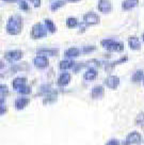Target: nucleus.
Listing matches in <instances>:
<instances>
[{
    "mask_svg": "<svg viewBox=\"0 0 144 145\" xmlns=\"http://www.w3.org/2000/svg\"><path fill=\"white\" fill-rule=\"evenodd\" d=\"M23 29V18L20 15L15 14L12 15L7 24V31L11 35H17L22 32Z\"/></svg>",
    "mask_w": 144,
    "mask_h": 145,
    "instance_id": "f257e3e1",
    "label": "nucleus"
},
{
    "mask_svg": "<svg viewBox=\"0 0 144 145\" xmlns=\"http://www.w3.org/2000/svg\"><path fill=\"white\" fill-rule=\"evenodd\" d=\"M101 46L106 48L109 51H115V52H121L124 50V44L122 42H117L111 39H107V40H103L100 42Z\"/></svg>",
    "mask_w": 144,
    "mask_h": 145,
    "instance_id": "f03ea898",
    "label": "nucleus"
},
{
    "mask_svg": "<svg viewBox=\"0 0 144 145\" xmlns=\"http://www.w3.org/2000/svg\"><path fill=\"white\" fill-rule=\"evenodd\" d=\"M47 28L44 27L42 24H35L31 29V37L34 40L42 39L47 35Z\"/></svg>",
    "mask_w": 144,
    "mask_h": 145,
    "instance_id": "7ed1b4c3",
    "label": "nucleus"
},
{
    "mask_svg": "<svg viewBox=\"0 0 144 145\" xmlns=\"http://www.w3.org/2000/svg\"><path fill=\"white\" fill-rule=\"evenodd\" d=\"M100 22V18L96 13L94 12H88L84 14L83 16V23L86 24V26H93V25H97Z\"/></svg>",
    "mask_w": 144,
    "mask_h": 145,
    "instance_id": "20e7f679",
    "label": "nucleus"
},
{
    "mask_svg": "<svg viewBox=\"0 0 144 145\" xmlns=\"http://www.w3.org/2000/svg\"><path fill=\"white\" fill-rule=\"evenodd\" d=\"M142 141V137L139 132L132 131L130 132L125 139V142L123 143V145H131V144H139Z\"/></svg>",
    "mask_w": 144,
    "mask_h": 145,
    "instance_id": "39448f33",
    "label": "nucleus"
},
{
    "mask_svg": "<svg viewBox=\"0 0 144 145\" xmlns=\"http://www.w3.org/2000/svg\"><path fill=\"white\" fill-rule=\"evenodd\" d=\"M23 58V51L22 50H11L5 54V59L9 62H16Z\"/></svg>",
    "mask_w": 144,
    "mask_h": 145,
    "instance_id": "423d86ee",
    "label": "nucleus"
},
{
    "mask_svg": "<svg viewBox=\"0 0 144 145\" xmlns=\"http://www.w3.org/2000/svg\"><path fill=\"white\" fill-rule=\"evenodd\" d=\"M33 62H34V65L36 67L40 68V69L46 68L49 65V61H48L47 57H45V56H37Z\"/></svg>",
    "mask_w": 144,
    "mask_h": 145,
    "instance_id": "0eeeda50",
    "label": "nucleus"
},
{
    "mask_svg": "<svg viewBox=\"0 0 144 145\" xmlns=\"http://www.w3.org/2000/svg\"><path fill=\"white\" fill-rule=\"evenodd\" d=\"M98 10L101 13H110L112 11V3L109 0H99Z\"/></svg>",
    "mask_w": 144,
    "mask_h": 145,
    "instance_id": "6e6552de",
    "label": "nucleus"
},
{
    "mask_svg": "<svg viewBox=\"0 0 144 145\" xmlns=\"http://www.w3.org/2000/svg\"><path fill=\"white\" fill-rule=\"evenodd\" d=\"M105 84L110 89H117L120 84V78L117 76H109L105 79Z\"/></svg>",
    "mask_w": 144,
    "mask_h": 145,
    "instance_id": "1a4fd4ad",
    "label": "nucleus"
},
{
    "mask_svg": "<svg viewBox=\"0 0 144 145\" xmlns=\"http://www.w3.org/2000/svg\"><path fill=\"white\" fill-rule=\"evenodd\" d=\"M105 94V90L101 86H96L92 89V92H91V95H92V98L94 99H99L101 98Z\"/></svg>",
    "mask_w": 144,
    "mask_h": 145,
    "instance_id": "9d476101",
    "label": "nucleus"
},
{
    "mask_svg": "<svg viewBox=\"0 0 144 145\" xmlns=\"http://www.w3.org/2000/svg\"><path fill=\"white\" fill-rule=\"evenodd\" d=\"M27 84V79L24 77H18V78H15L12 82V86H13V89L14 90L18 91L20 88H23L24 86H26Z\"/></svg>",
    "mask_w": 144,
    "mask_h": 145,
    "instance_id": "9b49d317",
    "label": "nucleus"
},
{
    "mask_svg": "<svg viewBox=\"0 0 144 145\" xmlns=\"http://www.w3.org/2000/svg\"><path fill=\"white\" fill-rule=\"evenodd\" d=\"M71 81V75L68 72H62L58 79V84L60 86H66Z\"/></svg>",
    "mask_w": 144,
    "mask_h": 145,
    "instance_id": "f8f14e48",
    "label": "nucleus"
},
{
    "mask_svg": "<svg viewBox=\"0 0 144 145\" xmlns=\"http://www.w3.org/2000/svg\"><path fill=\"white\" fill-rule=\"evenodd\" d=\"M138 5H139V0H124L122 3V8L125 11H129L135 8Z\"/></svg>",
    "mask_w": 144,
    "mask_h": 145,
    "instance_id": "ddd939ff",
    "label": "nucleus"
},
{
    "mask_svg": "<svg viewBox=\"0 0 144 145\" xmlns=\"http://www.w3.org/2000/svg\"><path fill=\"white\" fill-rule=\"evenodd\" d=\"M128 44L132 50H139L141 48V44H140L139 39L137 36H130L128 39Z\"/></svg>",
    "mask_w": 144,
    "mask_h": 145,
    "instance_id": "4468645a",
    "label": "nucleus"
},
{
    "mask_svg": "<svg viewBox=\"0 0 144 145\" xmlns=\"http://www.w3.org/2000/svg\"><path fill=\"white\" fill-rule=\"evenodd\" d=\"M29 104V99L26 97H19L15 100V108L17 110H23L27 105Z\"/></svg>",
    "mask_w": 144,
    "mask_h": 145,
    "instance_id": "2eb2a0df",
    "label": "nucleus"
},
{
    "mask_svg": "<svg viewBox=\"0 0 144 145\" xmlns=\"http://www.w3.org/2000/svg\"><path fill=\"white\" fill-rule=\"evenodd\" d=\"M58 50L57 49H47V48H42V49L37 50V54L39 56H50V57H54L58 54Z\"/></svg>",
    "mask_w": 144,
    "mask_h": 145,
    "instance_id": "dca6fc26",
    "label": "nucleus"
},
{
    "mask_svg": "<svg viewBox=\"0 0 144 145\" xmlns=\"http://www.w3.org/2000/svg\"><path fill=\"white\" fill-rule=\"evenodd\" d=\"M83 77L86 80H94L95 78L97 77V71L95 69V68H89L86 72H84V75H83Z\"/></svg>",
    "mask_w": 144,
    "mask_h": 145,
    "instance_id": "f3484780",
    "label": "nucleus"
},
{
    "mask_svg": "<svg viewBox=\"0 0 144 145\" xmlns=\"http://www.w3.org/2000/svg\"><path fill=\"white\" fill-rule=\"evenodd\" d=\"M79 54H80V51H79L78 48L72 47V48H69V49H67L64 52V56H65L66 58H76V57L79 56Z\"/></svg>",
    "mask_w": 144,
    "mask_h": 145,
    "instance_id": "a211bd4d",
    "label": "nucleus"
},
{
    "mask_svg": "<svg viewBox=\"0 0 144 145\" xmlns=\"http://www.w3.org/2000/svg\"><path fill=\"white\" fill-rule=\"evenodd\" d=\"M60 68L62 71H66V69H69L75 66V62L72 61V60H64V61H61L60 62Z\"/></svg>",
    "mask_w": 144,
    "mask_h": 145,
    "instance_id": "6ab92c4d",
    "label": "nucleus"
},
{
    "mask_svg": "<svg viewBox=\"0 0 144 145\" xmlns=\"http://www.w3.org/2000/svg\"><path fill=\"white\" fill-rule=\"evenodd\" d=\"M143 79H144L143 71H137V72L132 75V77H131L132 82H140L141 80H143Z\"/></svg>",
    "mask_w": 144,
    "mask_h": 145,
    "instance_id": "aec40b11",
    "label": "nucleus"
},
{
    "mask_svg": "<svg viewBox=\"0 0 144 145\" xmlns=\"http://www.w3.org/2000/svg\"><path fill=\"white\" fill-rule=\"evenodd\" d=\"M44 24H45V27L47 28V30H48V31H50L51 33H54V32L57 31L56 25L54 24V22H52V20H50V19H45Z\"/></svg>",
    "mask_w": 144,
    "mask_h": 145,
    "instance_id": "412c9836",
    "label": "nucleus"
},
{
    "mask_svg": "<svg viewBox=\"0 0 144 145\" xmlns=\"http://www.w3.org/2000/svg\"><path fill=\"white\" fill-rule=\"evenodd\" d=\"M57 99V92L56 91H50L49 93L47 94V96H46L45 100H44V104H47V103H52V101H54V100Z\"/></svg>",
    "mask_w": 144,
    "mask_h": 145,
    "instance_id": "4be33fe9",
    "label": "nucleus"
},
{
    "mask_svg": "<svg viewBox=\"0 0 144 145\" xmlns=\"http://www.w3.org/2000/svg\"><path fill=\"white\" fill-rule=\"evenodd\" d=\"M127 60H128V58H127L126 56H125V57H123L122 59L117 60V61H115V62H113V63H110L109 65H107V66H106V71H107V72H109V71H110V68H113L114 66H115V65H117V64L124 63V62H126Z\"/></svg>",
    "mask_w": 144,
    "mask_h": 145,
    "instance_id": "5701e85b",
    "label": "nucleus"
},
{
    "mask_svg": "<svg viewBox=\"0 0 144 145\" xmlns=\"http://www.w3.org/2000/svg\"><path fill=\"white\" fill-rule=\"evenodd\" d=\"M78 25H79V24H78V20H77L75 17H69L66 19V26H67L68 28H71V29L77 27Z\"/></svg>",
    "mask_w": 144,
    "mask_h": 145,
    "instance_id": "b1692460",
    "label": "nucleus"
},
{
    "mask_svg": "<svg viewBox=\"0 0 144 145\" xmlns=\"http://www.w3.org/2000/svg\"><path fill=\"white\" fill-rule=\"evenodd\" d=\"M64 5H65V1L64 0H58V1H56V2H54L51 5V11H57L58 9L62 8Z\"/></svg>",
    "mask_w": 144,
    "mask_h": 145,
    "instance_id": "393cba45",
    "label": "nucleus"
},
{
    "mask_svg": "<svg viewBox=\"0 0 144 145\" xmlns=\"http://www.w3.org/2000/svg\"><path fill=\"white\" fill-rule=\"evenodd\" d=\"M17 92L19 93V94H22V95H28V94L31 93V88L26 84V86H24L23 88H20Z\"/></svg>",
    "mask_w": 144,
    "mask_h": 145,
    "instance_id": "a878e982",
    "label": "nucleus"
},
{
    "mask_svg": "<svg viewBox=\"0 0 144 145\" xmlns=\"http://www.w3.org/2000/svg\"><path fill=\"white\" fill-rule=\"evenodd\" d=\"M0 92H1V98H5V96L8 95V93H9L8 86H5V84H1L0 86Z\"/></svg>",
    "mask_w": 144,
    "mask_h": 145,
    "instance_id": "bb28decb",
    "label": "nucleus"
},
{
    "mask_svg": "<svg viewBox=\"0 0 144 145\" xmlns=\"http://www.w3.org/2000/svg\"><path fill=\"white\" fill-rule=\"evenodd\" d=\"M100 63H99L97 60H91L88 63H86V66H89L90 68H94V67H98Z\"/></svg>",
    "mask_w": 144,
    "mask_h": 145,
    "instance_id": "cd10ccee",
    "label": "nucleus"
},
{
    "mask_svg": "<svg viewBox=\"0 0 144 145\" xmlns=\"http://www.w3.org/2000/svg\"><path fill=\"white\" fill-rule=\"evenodd\" d=\"M7 111V107H5V98H1L0 99V114L3 115Z\"/></svg>",
    "mask_w": 144,
    "mask_h": 145,
    "instance_id": "c85d7f7f",
    "label": "nucleus"
},
{
    "mask_svg": "<svg viewBox=\"0 0 144 145\" xmlns=\"http://www.w3.org/2000/svg\"><path fill=\"white\" fill-rule=\"evenodd\" d=\"M143 123H144V112H140L138 114L137 118H135V124L140 125V124H143Z\"/></svg>",
    "mask_w": 144,
    "mask_h": 145,
    "instance_id": "c756f323",
    "label": "nucleus"
},
{
    "mask_svg": "<svg viewBox=\"0 0 144 145\" xmlns=\"http://www.w3.org/2000/svg\"><path fill=\"white\" fill-rule=\"evenodd\" d=\"M95 49H96L95 46H84V47L82 48V52H83V54H90L92 51H94Z\"/></svg>",
    "mask_w": 144,
    "mask_h": 145,
    "instance_id": "7c9ffc66",
    "label": "nucleus"
},
{
    "mask_svg": "<svg viewBox=\"0 0 144 145\" xmlns=\"http://www.w3.org/2000/svg\"><path fill=\"white\" fill-rule=\"evenodd\" d=\"M19 7H20V9L23 10V11H28V10H29V5H28L27 1H25V0L20 1V3H19Z\"/></svg>",
    "mask_w": 144,
    "mask_h": 145,
    "instance_id": "2f4dec72",
    "label": "nucleus"
},
{
    "mask_svg": "<svg viewBox=\"0 0 144 145\" xmlns=\"http://www.w3.org/2000/svg\"><path fill=\"white\" fill-rule=\"evenodd\" d=\"M106 145H120V142L117 140V139H112V140L108 141Z\"/></svg>",
    "mask_w": 144,
    "mask_h": 145,
    "instance_id": "473e14b6",
    "label": "nucleus"
},
{
    "mask_svg": "<svg viewBox=\"0 0 144 145\" xmlns=\"http://www.w3.org/2000/svg\"><path fill=\"white\" fill-rule=\"evenodd\" d=\"M32 3H33V5L35 7V8H39L41 5V0H30Z\"/></svg>",
    "mask_w": 144,
    "mask_h": 145,
    "instance_id": "72a5a7b5",
    "label": "nucleus"
},
{
    "mask_svg": "<svg viewBox=\"0 0 144 145\" xmlns=\"http://www.w3.org/2000/svg\"><path fill=\"white\" fill-rule=\"evenodd\" d=\"M3 1H5V2H16L18 0H3Z\"/></svg>",
    "mask_w": 144,
    "mask_h": 145,
    "instance_id": "f704fd0d",
    "label": "nucleus"
},
{
    "mask_svg": "<svg viewBox=\"0 0 144 145\" xmlns=\"http://www.w3.org/2000/svg\"><path fill=\"white\" fill-rule=\"evenodd\" d=\"M69 2H77V1H79V0H68Z\"/></svg>",
    "mask_w": 144,
    "mask_h": 145,
    "instance_id": "c9c22d12",
    "label": "nucleus"
},
{
    "mask_svg": "<svg viewBox=\"0 0 144 145\" xmlns=\"http://www.w3.org/2000/svg\"><path fill=\"white\" fill-rule=\"evenodd\" d=\"M142 39H143V41H144V33H143V35H142Z\"/></svg>",
    "mask_w": 144,
    "mask_h": 145,
    "instance_id": "e433bc0d",
    "label": "nucleus"
},
{
    "mask_svg": "<svg viewBox=\"0 0 144 145\" xmlns=\"http://www.w3.org/2000/svg\"><path fill=\"white\" fill-rule=\"evenodd\" d=\"M141 145H144V141H143V143H142V144H141Z\"/></svg>",
    "mask_w": 144,
    "mask_h": 145,
    "instance_id": "4c0bfd02",
    "label": "nucleus"
},
{
    "mask_svg": "<svg viewBox=\"0 0 144 145\" xmlns=\"http://www.w3.org/2000/svg\"><path fill=\"white\" fill-rule=\"evenodd\" d=\"M143 84H144V79H143Z\"/></svg>",
    "mask_w": 144,
    "mask_h": 145,
    "instance_id": "58836bf2",
    "label": "nucleus"
}]
</instances>
